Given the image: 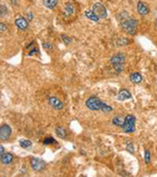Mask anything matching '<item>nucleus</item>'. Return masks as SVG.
Returning a JSON list of instances; mask_svg holds the SVG:
<instances>
[{
  "label": "nucleus",
  "instance_id": "f257e3e1",
  "mask_svg": "<svg viewBox=\"0 0 157 177\" xmlns=\"http://www.w3.org/2000/svg\"><path fill=\"white\" fill-rule=\"evenodd\" d=\"M121 25L127 34L133 35V34H135V31H136L138 21L136 19H134V18H131L126 12H124V17H122Z\"/></svg>",
  "mask_w": 157,
  "mask_h": 177
},
{
  "label": "nucleus",
  "instance_id": "f03ea898",
  "mask_svg": "<svg viewBox=\"0 0 157 177\" xmlns=\"http://www.w3.org/2000/svg\"><path fill=\"white\" fill-rule=\"evenodd\" d=\"M111 64L113 65L114 69H115L118 72H122L124 69V65L125 62H126V56L123 54V52H118V54L114 55V56L110 59Z\"/></svg>",
  "mask_w": 157,
  "mask_h": 177
},
{
  "label": "nucleus",
  "instance_id": "7ed1b4c3",
  "mask_svg": "<svg viewBox=\"0 0 157 177\" xmlns=\"http://www.w3.org/2000/svg\"><path fill=\"white\" fill-rule=\"evenodd\" d=\"M85 104H86V107L88 108V109L92 110V111H97V110L102 111L103 108L105 107L106 103L102 102L97 97H90L88 100H86Z\"/></svg>",
  "mask_w": 157,
  "mask_h": 177
},
{
  "label": "nucleus",
  "instance_id": "20e7f679",
  "mask_svg": "<svg viewBox=\"0 0 157 177\" xmlns=\"http://www.w3.org/2000/svg\"><path fill=\"white\" fill-rule=\"evenodd\" d=\"M135 123H136V117L132 114H128L125 117V123L122 129L126 133H132V132L135 131Z\"/></svg>",
  "mask_w": 157,
  "mask_h": 177
},
{
  "label": "nucleus",
  "instance_id": "39448f33",
  "mask_svg": "<svg viewBox=\"0 0 157 177\" xmlns=\"http://www.w3.org/2000/svg\"><path fill=\"white\" fill-rule=\"evenodd\" d=\"M92 10L97 15V17L100 19H105L107 18V10L104 5L101 3V2H95V3L92 5Z\"/></svg>",
  "mask_w": 157,
  "mask_h": 177
},
{
  "label": "nucleus",
  "instance_id": "423d86ee",
  "mask_svg": "<svg viewBox=\"0 0 157 177\" xmlns=\"http://www.w3.org/2000/svg\"><path fill=\"white\" fill-rule=\"evenodd\" d=\"M31 166L34 171H36V172H41V171L44 170L45 166H46V163H45L44 160L40 159V158L33 157L31 159Z\"/></svg>",
  "mask_w": 157,
  "mask_h": 177
},
{
  "label": "nucleus",
  "instance_id": "0eeeda50",
  "mask_svg": "<svg viewBox=\"0 0 157 177\" xmlns=\"http://www.w3.org/2000/svg\"><path fill=\"white\" fill-rule=\"evenodd\" d=\"M10 134H12V129H10V127L9 125L1 126V129H0V138H1V141L9 139Z\"/></svg>",
  "mask_w": 157,
  "mask_h": 177
},
{
  "label": "nucleus",
  "instance_id": "6e6552de",
  "mask_svg": "<svg viewBox=\"0 0 157 177\" xmlns=\"http://www.w3.org/2000/svg\"><path fill=\"white\" fill-rule=\"evenodd\" d=\"M48 103H49L50 106H52V107L54 108V109H56V110H61V109H63L64 104L60 101L59 99H58V97H49Z\"/></svg>",
  "mask_w": 157,
  "mask_h": 177
},
{
  "label": "nucleus",
  "instance_id": "1a4fd4ad",
  "mask_svg": "<svg viewBox=\"0 0 157 177\" xmlns=\"http://www.w3.org/2000/svg\"><path fill=\"white\" fill-rule=\"evenodd\" d=\"M15 24L19 30L21 31H25L28 27V22L27 19H25L24 17H18L15 21Z\"/></svg>",
  "mask_w": 157,
  "mask_h": 177
},
{
  "label": "nucleus",
  "instance_id": "9d476101",
  "mask_svg": "<svg viewBox=\"0 0 157 177\" xmlns=\"http://www.w3.org/2000/svg\"><path fill=\"white\" fill-rule=\"evenodd\" d=\"M132 96H131V92L127 89H122L119 90V92L118 93V101H125V100H129L131 99Z\"/></svg>",
  "mask_w": 157,
  "mask_h": 177
},
{
  "label": "nucleus",
  "instance_id": "9b49d317",
  "mask_svg": "<svg viewBox=\"0 0 157 177\" xmlns=\"http://www.w3.org/2000/svg\"><path fill=\"white\" fill-rule=\"evenodd\" d=\"M137 12H138V14H139V15L145 16V15H147L149 12H150V10H149L147 4H145L143 1H139L137 3Z\"/></svg>",
  "mask_w": 157,
  "mask_h": 177
},
{
  "label": "nucleus",
  "instance_id": "f8f14e48",
  "mask_svg": "<svg viewBox=\"0 0 157 177\" xmlns=\"http://www.w3.org/2000/svg\"><path fill=\"white\" fill-rule=\"evenodd\" d=\"M85 16H86V17L88 18L89 20L93 21V22H97L98 19H100V18L97 17V15L95 14V13L92 10H85Z\"/></svg>",
  "mask_w": 157,
  "mask_h": 177
},
{
  "label": "nucleus",
  "instance_id": "ddd939ff",
  "mask_svg": "<svg viewBox=\"0 0 157 177\" xmlns=\"http://www.w3.org/2000/svg\"><path fill=\"white\" fill-rule=\"evenodd\" d=\"M74 13V5L71 2H67L64 7V14L66 16H70Z\"/></svg>",
  "mask_w": 157,
  "mask_h": 177
},
{
  "label": "nucleus",
  "instance_id": "4468645a",
  "mask_svg": "<svg viewBox=\"0 0 157 177\" xmlns=\"http://www.w3.org/2000/svg\"><path fill=\"white\" fill-rule=\"evenodd\" d=\"M130 81L133 82L134 84H138L143 81V76L138 72H134L132 75H130Z\"/></svg>",
  "mask_w": 157,
  "mask_h": 177
},
{
  "label": "nucleus",
  "instance_id": "2eb2a0df",
  "mask_svg": "<svg viewBox=\"0 0 157 177\" xmlns=\"http://www.w3.org/2000/svg\"><path fill=\"white\" fill-rule=\"evenodd\" d=\"M0 158H1V163L3 165H10L13 162V155L10 153H5L2 156H0Z\"/></svg>",
  "mask_w": 157,
  "mask_h": 177
},
{
  "label": "nucleus",
  "instance_id": "dca6fc26",
  "mask_svg": "<svg viewBox=\"0 0 157 177\" xmlns=\"http://www.w3.org/2000/svg\"><path fill=\"white\" fill-rule=\"evenodd\" d=\"M57 3H58V0H43L44 6L48 7V9H50V10L55 9Z\"/></svg>",
  "mask_w": 157,
  "mask_h": 177
},
{
  "label": "nucleus",
  "instance_id": "f3484780",
  "mask_svg": "<svg viewBox=\"0 0 157 177\" xmlns=\"http://www.w3.org/2000/svg\"><path fill=\"white\" fill-rule=\"evenodd\" d=\"M124 123H125V118H123L122 117H113V120H112V124L118 127H123Z\"/></svg>",
  "mask_w": 157,
  "mask_h": 177
},
{
  "label": "nucleus",
  "instance_id": "a211bd4d",
  "mask_svg": "<svg viewBox=\"0 0 157 177\" xmlns=\"http://www.w3.org/2000/svg\"><path fill=\"white\" fill-rule=\"evenodd\" d=\"M56 133H57V135L61 137V138H65L66 137V131L65 129L63 128V127H57V129H56Z\"/></svg>",
  "mask_w": 157,
  "mask_h": 177
},
{
  "label": "nucleus",
  "instance_id": "6ab92c4d",
  "mask_svg": "<svg viewBox=\"0 0 157 177\" xmlns=\"http://www.w3.org/2000/svg\"><path fill=\"white\" fill-rule=\"evenodd\" d=\"M20 146L22 148H24V149H27V148H31V141H26V139H22V141H20Z\"/></svg>",
  "mask_w": 157,
  "mask_h": 177
},
{
  "label": "nucleus",
  "instance_id": "aec40b11",
  "mask_svg": "<svg viewBox=\"0 0 157 177\" xmlns=\"http://www.w3.org/2000/svg\"><path fill=\"white\" fill-rule=\"evenodd\" d=\"M43 144L44 145H46V146H48V145L50 144H56V141H55V138H52V137H46V138L43 141Z\"/></svg>",
  "mask_w": 157,
  "mask_h": 177
},
{
  "label": "nucleus",
  "instance_id": "412c9836",
  "mask_svg": "<svg viewBox=\"0 0 157 177\" xmlns=\"http://www.w3.org/2000/svg\"><path fill=\"white\" fill-rule=\"evenodd\" d=\"M127 151L130 152L131 154L134 153V146H133V142H127Z\"/></svg>",
  "mask_w": 157,
  "mask_h": 177
},
{
  "label": "nucleus",
  "instance_id": "4be33fe9",
  "mask_svg": "<svg viewBox=\"0 0 157 177\" xmlns=\"http://www.w3.org/2000/svg\"><path fill=\"white\" fill-rule=\"evenodd\" d=\"M62 40L64 41V43H65V45H68L69 43H71V41H72V39L69 38V37L65 36V35H62Z\"/></svg>",
  "mask_w": 157,
  "mask_h": 177
},
{
  "label": "nucleus",
  "instance_id": "5701e85b",
  "mask_svg": "<svg viewBox=\"0 0 157 177\" xmlns=\"http://www.w3.org/2000/svg\"><path fill=\"white\" fill-rule=\"evenodd\" d=\"M151 160V156H150V152L148 151V150H146L145 151V163H149Z\"/></svg>",
  "mask_w": 157,
  "mask_h": 177
},
{
  "label": "nucleus",
  "instance_id": "b1692460",
  "mask_svg": "<svg viewBox=\"0 0 157 177\" xmlns=\"http://www.w3.org/2000/svg\"><path fill=\"white\" fill-rule=\"evenodd\" d=\"M128 43H129V40H127V39H119V40L118 41V44L119 46L127 45Z\"/></svg>",
  "mask_w": 157,
  "mask_h": 177
},
{
  "label": "nucleus",
  "instance_id": "393cba45",
  "mask_svg": "<svg viewBox=\"0 0 157 177\" xmlns=\"http://www.w3.org/2000/svg\"><path fill=\"white\" fill-rule=\"evenodd\" d=\"M0 27H1V28H0V31H1V33H3V31H6V25H5L4 24V23H0Z\"/></svg>",
  "mask_w": 157,
  "mask_h": 177
},
{
  "label": "nucleus",
  "instance_id": "a878e982",
  "mask_svg": "<svg viewBox=\"0 0 157 177\" xmlns=\"http://www.w3.org/2000/svg\"><path fill=\"white\" fill-rule=\"evenodd\" d=\"M0 7H1V16H3V15L5 14V10H6V7H5L3 4H1V6H0Z\"/></svg>",
  "mask_w": 157,
  "mask_h": 177
},
{
  "label": "nucleus",
  "instance_id": "bb28decb",
  "mask_svg": "<svg viewBox=\"0 0 157 177\" xmlns=\"http://www.w3.org/2000/svg\"><path fill=\"white\" fill-rule=\"evenodd\" d=\"M38 51H39L38 49H33V51H30V54H28V55H30V56H31V55L36 54V52H38Z\"/></svg>",
  "mask_w": 157,
  "mask_h": 177
},
{
  "label": "nucleus",
  "instance_id": "cd10ccee",
  "mask_svg": "<svg viewBox=\"0 0 157 177\" xmlns=\"http://www.w3.org/2000/svg\"><path fill=\"white\" fill-rule=\"evenodd\" d=\"M43 45H44L45 48H52V45H50L49 43H44Z\"/></svg>",
  "mask_w": 157,
  "mask_h": 177
},
{
  "label": "nucleus",
  "instance_id": "c85d7f7f",
  "mask_svg": "<svg viewBox=\"0 0 157 177\" xmlns=\"http://www.w3.org/2000/svg\"><path fill=\"white\" fill-rule=\"evenodd\" d=\"M0 153H1V154H0V156H2V155L4 154V151H3V146H1V147H0Z\"/></svg>",
  "mask_w": 157,
  "mask_h": 177
},
{
  "label": "nucleus",
  "instance_id": "c756f323",
  "mask_svg": "<svg viewBox=\"0 0 157 177\" xmlns=\"http://www.w3.org/2000/svg\"><path fill=\"white\" fill-rule=\"evenodd\" d=\"M27 18H28V20H31V18H33V15H31H31L28 14V15H27Z\"/></svg>",
  "mask_w": 157,
  "mask_h": 177
}]
</instances>
